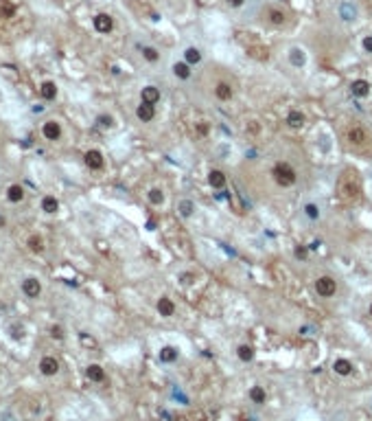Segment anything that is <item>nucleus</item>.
<instances>
[{
    "label": "nucleus",
    "instance_id": "obj_9",
    "mask_svg": "<svg viewBox=\"0 0 372 421\" xmlns=\"http://www.w3.org/2000/svg\"><path fill=\"white\" fill-rule=\"evenodd\" d=\"M92 24L99 33H110L112 29H114V18H112L110 13H96L92 18Z\"/></svg>",
    "mask_w": 372,
    "mask_h": 421
},
{
    "label": "nucleus",
    "instance_id": "obj_2",
    "mask_svg": "<svg viewBox=\"0 0 372 421\" xmlns=\"http://www.w3.org/2000/svg\"><path fill=\"white\" fill-rule=\"evenodd\" d=\"M272 174H274V180H276L280 187H291V185H295V180H298V174H295V169L289 162H276Z\"/></svg>",
    "mask_w": 372,
    "mask_h": 421
},
{
    "label": "nucleus",
    "instance_id": "obj_39",
    "mask_svg": "<svg viewBox=\"0 0 372 421\" xmlns=\"http://www.w3.org/2000/svg\"><path fill=\"white\" fill-rule=\"evenodd\" d=\"M22 331H24V327H22V325H16V327H13V329L9 327V336H13V338H16V340H20V338H22Z\"/></svg>",
    "mask_w": 372,
    "mask_h": 421
},
{
    "label": "nucleus",
    "instance_id": "obj_43",
    "mask_svg": "<svg viewBox=\"0 0 372 421\" xmlns=\"http://www.w3.org/2000/svg\"><path fill=\"white\" fill-rule=\"evenodd\" d=\"M228 2H230L232 7H241V4H243V0H228Z\"/></svg>",
    "mask_w": 372,
    "mask_h": 421
},
{
    "label": "nucleus",
    "instance_id": "obj_15",
    "mask_svg": "<svg viewBox=\"0 0 372 421\" xmlns=\"http://www.w3.org/2000/svg\"><path fill=\"white\" fill-rule=\"evenodd\" d=\"M40 206H42L44 213H48V215H55V213L59 211V200L55 195H44L42 202H40Z\"/></svg>",
    "mask_w": 372,
    "mask_h": 421
},
{
    "label": "nucleus",
    "instance_id": "obj_23",
    "mask_svg": "<svg viewBox=\"0 0 372 421\" xmlns=\"http://www.w3.org/2000/svg\"><path fill=\"white\" fill-rule=\"evenodd\" d=\"M348 140L353 145H361V143L368 140V134H366V130H361V128H353L348 132Z\"/></svg>",
    "mask_w": 372,
    "mask_h": 421
},
{
    "label": "nucleus",
    "instance_id": "obj_17",
    "mask_svg": "<svg viewBox=\"0 0 372 421\" xmlns=\"http://www.w3.org/2000/svg\"><path fill=\"white\" fill-rule=\"evenodd\" d=\"M333 371L337 373V375H341V377H346V375L353 373V362H350V360H344V358L335 360V362H333Z\"/></svg>",
    "mask_w": 372,
    "mask_h": 421
},
{
    "label": "nucleus",
    "instance_id": "obj_21",
    "mask_svg": "<svg viewBox=\"0 0 372 421\" xmlns=\"http://www.w3.org/2000/svg\"><path fill=\"white\" fill-rule=\"evenodd\" d=\"M158 312H160V316L169 318V316H173V314H175V305H173L171 298L162 296L160 301H158Z\"/></svg>",
    "mask_w": 372,
    "mask_h": 421
},
{
    "label": "nucleus",
    "instance_id": "obj_20",
    "mask_svg": "<svg viewBox=\"0 0 372 421\" xmlns=\"http://www.w3.org/2000/svg\"><path fill=\"white\" fill-rule=\"evenodd\" d=\"M208 182H210L212 189H223V187H226V174L219 169H212L210 174H208Z\"/></svg>",
    "mask_w": 372,
    "mask_h": 421
},
{
    "label": "nucleus",
    "instance_id": "obj_28",
    "mask_svg": "<svg viewBox=\"0 0 372 421\" xmlns=\"http://www.w3.org/2000/svg\"><path fill=\"white\" fill-rule=\"evenodd\" d=\"M265 388L263 386H252V390H249V399H252L254 404H265Z\"/></svg>",
    "mask_w": 372,
    "mask_h": 421
},
{
    "label": "nucleus",
    "instance_id": "obj_44",
    "mask_svg": "<svg viewBox=\"0 0 372 421\" xmlns=\"http://www.w3.org/2000/svg\"><path fill=\"white\" fill-rule=\"evenodd\" d=\"M370 316H372V303H370Z\"/></svg>",
    "mask_w": 372,
    "mask_h": 421
},
{
    "label": "nucleus",
    "instance_id": "obj_27",
    "mask_svg": "<svg viewBox=\"0 0 372 421\" xmlns=\"http://www.w3.org/2000/svg\"><path fill=\"white\" fill-rule=\"evenodd\" d=\"M237 356L241 362H252L254 360V349L249 347V344H241V347L237 349Z\"/></svg>",
    "mask_w": 372,
    "mask_h": 421
},
{
    "label": "nucleus",
    "instance_id": "obj_6",
    "mask_svg": "<svg viewBox=\"0 0 372 421\" xmlns=\"http://www.w3.org/2000/svg\"><path fill=\"white\" fill-rule=\"evenodd\" d=\"M38 369H40V373H42V375H46V377H53V375L59 373L62 364H59V360L55 358V356H44L42 360H40Z\"/></svg>",
    "mask_w": 372,
    "mask_h": 421
},
{
    "label": "nucleus",
    "instance_id": "obj_32",
    "mask_svg": "<svg viewBox=\"0 0 372 421\" xmlns=\"http://www.w3.org/2000/svg\"><path fill=\"white\" fill-rule=\"evenodd\" d=\"M193 211H195V206H193V202L191 200H184L180 204V213H182V217H191L193 215Z\"/></svg>",
    "mask_w": 372,
    "mask_h": 421
},
{
    "label": "nucleus",
    "instance_id": "obj_34",
    "mask_svg": "<svg viewBox=\"0 0 372 421\" xmlns=\"http://www.w3.org/2000/svg\"><path fill=\"white\" fill-rule=\"evenodd\" d=\"M96 123H99L101 128H112V125H114V119H112L110 114H101V116H96Z\"/></svg>",
    "mask_w": 372,
    "mask_h": 421
},
{
    "label": "nucleus",
    "instance_id": "obj_22",
    "mask_svg": "<svg viewBox=\"0 0 372 421\" xmlns=\"http://www.w3.org/2000/svg\"><path fill=\"white\" fill-rule=\"evenodd\" d=\"M27 248L31 252H42L44 250V237L38 235V233H33V235H29L27 239Z\"/></svg>",
    "mask_w": 372,
    "mask_h": 421
},
{
    "label": "nucleus",
    "instance_id": "obj_16",
    "mask_svg": "<svg viewBox=\"0 0 372 421\" xmlns=\"http://www.w3.org/2000/svg\"><path fill=\"white\" fill-rule=\"evenodd\" d=\"M215 94H217L219 101H230L232 94H234V90H232L230 84H226V81H219V84L215 86Z\"/></svg>",
    "mask_w": 372,
    "mask_h": 421
},
{
    "label": "nucleus",
    "instance_id": "obj_8",
    "mask_svg": "<svg viewBox=\"0 0 372 421\" xmlns=\"http://www.w3.org/2000/svg\"><path fill=\"white\" fill-rule=\"evenodd\" d=\"M24 197H27V189H24L22 185H18V182H13V185H9L7 189H4V200H7L9 204H20Z\"/></svg>",
    "mask_w": 372,
    "mask_h": 421
},
{
    "label": "nucleus",
    "instance_id": "obj_11",
    "mask_svg": "<svg viewBox=\"0 0 372 421\" xmlns=\"http://www.w3.org/2000/svg\"><path fill=\"white\" fill-rule=\"evenodd\" d=\"M350 94L357 99H364L370 94V84L366 79H355L353 84H350Z\"/></svg>",
    "mask_w": 372,
    "mask_h": 421
},
{
    "label": "nucleus",
    "instance_id": "obj_31",
    "mask_svg": "<svg viewBox=\"0 0 372 421\" xmlns=\"http://www.w3.org/2000/svg\"><path fill=\"white\" fill-rule=\"evenodd\" d=\"M269 22L276 24V27H283V24H285V13L278 11V9H272V11H269Z\"/></svg>",
    "mask_w": 372,
    "mask_h": 421
},
{
    "label": "nucleus",
    "instance_id": "obj_40",
    "mask_svg": "<svg viewBox=\"0 0 372 421\" xmlns=\"http://www.w3.org/2000/svg\"><path fill=\"white\" fill-rule=\"evenodd\" d=\"M307 255H309V250L304 246H298L295 248V257H298V259H307Z\"/></svg>",
    "mask_w": 372,
    "mask_h": 421
},
{
    "label": "nucleus",
    "instance_id": "obj_37",
    "mask_svg": "<svg viewBox=\"0 0 372 421\" xmlns=\"http://www.w3.org/2000/svg\"><path fill=\"white\" fill-rule=\"evenodd\" d=\"M13 11H16L13 4H2V7H0V16H4V18H11Z\"/></svg>",
    "mask_w": 372,
    "mask_h": 421
},
{
    "label": "nucleus",
    "instance_id": "obj_10",
    "mask_svg": "<svg viewBox=\"0 0 372 421\" xmlns=\"http://www.w3.org/2000/svg\"><path fill=\"white\" fill-rule=\"evenodd\" d=\"M57 94H59V88H57L55 81L44 79L42 84H40V97H42L44 101H55V99H57Z\"/></svg>",
    "mask_w": 372,
    "mask_h": 421
},
{
    "label": "nucleus",
    "instance_id": "obj_14",
    "mask_svg": "<svg viewBox=\"0 0 372 421\" xmlns=\"http://www.w3.org/2000/svg\"><path fill=\"white\" fill-rule=\"evenodd\" d=\"M85 375H88V379H90V382H94V384H101L105 379V371H103L101 364H88Z\"/></svg>",
    "mask_w": 372,
    "mask_h": 421
},
{
    "label": "nucleus",
    "instance_id": "obj_1",
    "mask_svg": "<svg viewBox=\"0 0 372 421\" xmlns=\"http://www.w3.org/2000/svg\"><path fill=\"white\" fill-rule=\"evenodd\" d=\"M339 195H341V200H346V202L359 200V195H361V180H359V176H357V171L346 169L344 174L339 176Z\"/></svg>",
    "mask_w": 372,
    "mask_h": 421
},
{
    "label": "nucleus",
    "instance_id": "obj_3",
    "mask_svg": "<svg viewBox=\"0 0 372 421\" xmlns=\"http://www.w3.org/2000/svg\"><path fill=\"white\" fill-rule=\"evenodd\" d=\"M42 136H44L46 140H50V143L59 140V139L64 136V128H62V123H59V121H55V119L44 121V123H42Z\"/></svg>",
    "mask_w": 372,
    "mask_h": 421
},
{
    "label": "nucleus",
    "instance_id": "obj_19",
    "mask_svg": "<svg viewBox=\"0 0 372 421\" xmlns=\"http://www.w3.org/2000/svg\"><path fill=\"white\" fill-rule=\"evenodd\" d=\"M177 356H180V351H177L175 347H171V344H166V347H162L160 349V362H165V364H171V362H175Z\"/></svg>",
    "mask_w": 372,
    "mask_h": 421
},
{
    "label": "nucleus",
    "instance_id": "obj_35",
    "mask_svg": "<svg viewBox=\"0 0 372 421\" xmlns=\"http://www.w3.org/2000/svg\"><path fill=\"white\" fill-rule=\"evenodd\" d=\"M0 421H18V415L13 413V408H4L0 413Z\"/></svg>",
    "mask_w": 372,
    "mask_h": 421
},
{
    "label": "nucleus",
    "instance_id": "obj_26",
    "mask_svg": "<svg viewBox=\"0 0 372 421\" xmlns=\"http://www.w3.org/2000/svg\"><path fill=\"white\" fill-rule=\"evenodd\" d=\"M173 73H175V77H180V79H188V77H191V64L177 62L175 66H173Z\"/></svg>",
    "mask_w": 372,
    "mask_h": 421
},
{
    "label": "nucleus",
    "instance_id": "obj_13",
    "mask_svg": "<svg viewBox=\"0 0 372 421\" xmlns=\"http://www.w3.org/2000/svg\"><path fill=\"white\" fill-rule=\"evenodd\" d=\"M140 99L145 101V103L156 105L158 101H160V88H156V86H145L142 93H140Z\"/></svg>",
    "mask_w": 372,
    "mask_h": 421
},
{
    "label": "nucleus",
    "instance_id": "obj_5",
    "mask_svg": "<svg viewBox=\"0 0 372 421\" xmlns=\"http://www.w3.org/2000/svg\"><path fill=\"white\" fill-rule=\"evenodd\" d=\"M315 292H318L322 298H331L335 292H337V283H335L333 277H320L318 281H315Z\"/></svg>",
    "mask_w": 372,
    "mask_h": 421
},
{
    "label": "nucleus",
    "instance_id": "obj_41",
    "mask_svg": "<svg viewBox=\"0 0 372 421\" xmlns=\"http://www.w3.org/2000/svg\"><path fill=\"white\" fill-rule=\"evenodd\" d=\"M364 48L368 50V53H372V35H366L364 38Z\"/></svg>",
    "mask_w": 372,
    "mask_h": 421
},
{
    "label": "nucleus",
    "instance_id": "obj_42",
    "mask_svg": "<svg viewBox=\"0 0 372 421\" xmlns=\"http://www.w3.org/2000/svg\"><path fill=\"white\" fill-rule=\"evenodd\" d=\"M197 132H200L202 136H206V134H208V125L204 123V121H202V123H197Z\"/></svg>",
    "mask_w": 372,
    "mask_h": 421
},
{
    "label": "nucleus",
    "instance_id": "obj_12",
    "mask_svg": "<svg viewBox=\"0 0 372 421\" xmlns=\"http://www.w3.org/2000/svg\"><path fill=\"white\" fill-rule=\"evenodd\" d=\"M136 116H138L142 123H149V121H154V116H156V105L140 101V105L136 108Z\"/></svg>",
    "mask_w": 372,
    "mask_h": 421
},
{
    "label": "nucleus",
    "instance_id": "obj_4",
    "mask_svg": "<svg viewBox=\"0 0 372 421\" xmlns=\"http://www.w3.org/2000/svg\"><path fill=\"white\" fill-rule=\"evenodd\" d=\"M20 290H22V294L27 298H40V294H42V281H40L38 277H27L20 283Z\"/></svg>",
    "mask_w": 372,
    "mask_h": 421
},
{
    "label": "nucleus",
    "instance_id": "obj_29",
    "mask_svg": "<svg viewBox=\"0 0 372 421\" xmlns=\"http://www.w3.org/2000/svg\"><path fill=\"white\" fill-rule=\"evenodd\" d=\"M147 200L154 206H160L162 202H165V193H162V189H151L149 193H147Z\"/></svg>",
    "mask_w": 372,
    "mask_h": 421
},
{
    "label": "nucleus",
    "instance_id": "obj_33",
    "mask_svg": "<svg viewBox=\"0 0 372 421\" xmlns=\"http://www.w3.org/2000/svg\"><path fill=\"white\" fill-rule=\"evenodd\" d=\"M252 57H256V59H267V48H261V47H254V48H249L248 50Z\"/></svg>",
    "mask_w": 372,
    "mask_h": 421
},
{
    "label": "nucleus",
    "instance_id": "obj_38",
    "mask_svg": "<svg viewBox=\"0 0 372 421\" xmlns=\"http://www.w3.org/2000/svg\"><path fill=\"white\" fill-rule=\"evenodd\" d=\"M50 336H53L55 340H62V338H64V329L59 327V325H53V327H50Z\"/></svg>",
    "mask_w": 372,
    "mask_h": 421
},
{
    "label": "nucleus",
    "instance_id": "obj_30",
    "mask_svg": "<svg viewBox=\"0 0 372 421\" xmlns=\"http://www.w3.org/2000/svg\"><path fill=\"white\" fill-rule=\"evenodd\" d=\"M142 50V57L147 59V62H151V64H156L158 59H160V53H158V50L154 48V47H142L140 48Z\"/></svg>",
    "mask_w": 372,
    "mask_h": 421
},
{
    "label": "nucleus",
    "instance_id": "obj_25",
    "mask_svg": "<svg viewBox=\"0 0 372 421\" xmlns=\"http://www.w3.org/2000/svg\"><path fill=\"white\" fill-rule=\"evenodd\" d=\"M287 123L291 125V128H302V125H304V114L300 112V110H291V112L287 114Z\"/></svg>",
    "mask_w": 372,
    "mask_h": 421
},
{
    "label": "nucleus",
    "instance_id": "obj_7",
    "mask_svg": "<svg viewBox=\"0 0 372 421\" xmlns=\"http://www.w3.org/2000/svg\"><path fill=\"white\" fill-rule=\"evenodd\" d=\"M83 162H85V167L92 169V171H101L105 167V158H103V154H101L99 149H88V151H85Z\"/></svg>",
    "mask_w": 372,
    "mask_h": 421
},
{
    "label": "nucleus",
    "instance_id": "obj_36",
    "mask_svg": "<svg viewBox=\"0 0 372 421\" xmlns=\"http://www.w3.org/2000/svg\"><path fill=\"white\" fill-rule=\"evenodd\" d=\"M304 211H307V215L311 217V220H318V217H320V209L315 204H307V206H304Z\"/></svg>",
    "mask_w": 372,
    "mask_h": 421
},
{
    "label": "nucleus",
    "instance_id": "obj_18",
    "mask_svg": "<svg viewBox=\"0 0 372 421\" xmlns=\"http://www.w3.org/2000/svg\"><path fill=\"white\" fill-rule=\"evenodd\" d=\"M289 62H291V66H295V68H300V66L307 64V55H304V50L300 47H293L289 50Z\"/></svg>",
    "mask_w": 372,
    "mask_h": 421
},
{
    "label": "nucleus",
    "instance_id": "obj_24",
    "mask_svg": "<svg viewBox=\"0 0 372 421\" xmlns=\"http://www.w3.org/2000/svg\"><path fill=\"white\" fill-rule=\"evenodd\" d=\"M184 59H186V64H191V66L200 64V62H202V50L195 48V47H188V48L184 50Z\"/></svg>",
    "mask_w": 372,
    "mask_h": 421
}]
</instances>
